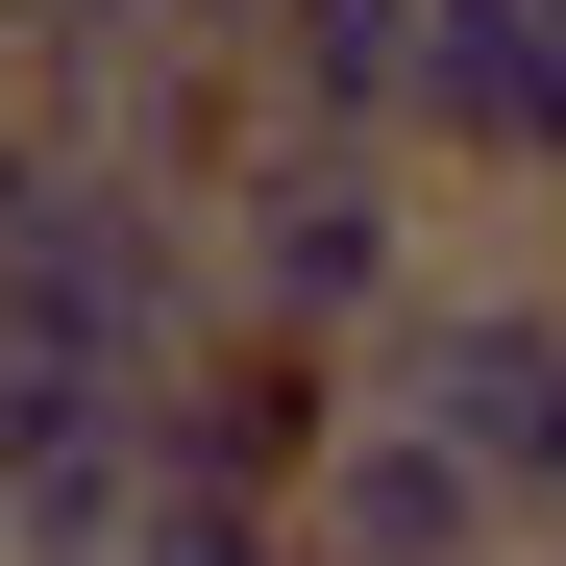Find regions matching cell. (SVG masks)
<instances>
[{
  "label": "cell",
  "instance_id": "6da1fadb",
  "mask_svg": "<svg viewBox=\"0 0 566 566\" xmlns=\"http://www.w3.org/2000/svg\"><path fill=\"white\" fill-rule=\"evenodd\" d=\"M419 172L395 148H321V124H247L222 172H198V321L222 345H296V369H345L369 321L419 296Z\"/></svg>",
  "mask_w": 566,
  "mask_h": 566
},
{
  "label": "cell",
  "instance_id": "7a4b0ae2",
  "mask_svg": "<svg viewBox=\"0 0 566 566\" xmlns=\"http://www.w3.org/2000/svg\"><path fill=\"white\" fill-rule=\"evenodd\" d=\"M345 419H419L517 566H566V271H419L345 345Z\"/></svg>",
  "mask_w": 566,
  "mask_h": 566
},
{
  "label": "cell",
  "instance_id": "3957f363",
  "mask_svg": "<svg viewBox=\"0 0 566 566\" xmlns=\"http://www.w3.org/2000/svg\"><path fill=\"white\" fill-rule=\"evenodd\" d=\"M198 345V198H148V172H25V222H0V369H148Z\"/></svg>",
  "mask_w": 566,
  "mask_h": 566
},
{
  "label": "cell",
  "instance_id": "277c9868",
  "mask_svg": "<svg viewBox=\"0 0 566 566\" xmlns=\"http://www.w3.org/2000/svg\"><path fill=\"white\" fill-rule=\"evenodd\" d=\"M395 172L419 198H566V0H419Z\"/></svg>",
  "mask_w": 566,
  "mask_h": 566
},
{
  "label": "cell",
  "instance_id": "5b68a950",
  "mask_svg": "<svg viewBox=\"0 0 566 566\" xmlns=\"http://www.w3.org/2000/svg\"><path fill=\"white\" fill-rule=\"evenodd\" d=\"M124 419H148V493H247V517H296V468H321V419H345V369L222 345V321H198V345H172Z\"/></svg>",
  "mask_w": 566,
  "mask_h": 566
},
{
  "label": "cell",
  "instance_id": "8992f818",
  "mask_svg": "<svg viewBox=\"0 0 566 566\" xmlns=\"http://www.w3.org/2000/svg\"><path fill=\"white\" fill-rule=\"evenodd\" d=\"M247 124H321V148H395V74H419V0H271L222 50Z\"/></svg>",
  "mask_w": 566,
  "mask_h": 566
},
{
  "label": "cell",
  "instance_id": "52a82bcc",
  "mask_svg": "<svg viewBox=\"0 0 566 566\" xmlns=\"http://www.w3.org/2000/svg\"><path fill=\"white\" fill-rule=\"evenodd\" d=\"M99 566H296V517H247V493H148Z\"/></svg>",
  "mask_w": 566,
  "mask_h": 566
},
{
  "label": "cell",
  "instance_id": "ba28073f",
  "mask_svg": "<svg viewBox=\"0 0 566 566\" xmlns=\"http://www.w3.org/2000/svg\"><path fill=\"white\" fill-rule=\"evenodd\" d=\"M124 25H172V50H247V25H271V0H124Z\"/></svg>",
  "mask_w": 566,
  "mask_h": 566
},
{
  "label": "cell",
  "instance_id": "9c48e42d",
  "mask_svg": "<svg viewBox=\"0 0 566 566\" xmlns=\"http://www.w3.org/2000/svg\"><path fill=\"white\" fill-rule=\"evenodd\" d=\"M74 25H99V0H0V74H25V50H74Z\"/></svg>",
  "mask_w": 566,
  "mask_h": 566
},
{
  "label": "cell",
  "instance_id": "30bf717a",
  "mask_svg": "<svg viewBox=\"0 0 566 566\" xmlns=\"http://www.w3.org/2000/svg\"><path fill=\"white\" fill-rule=\"evenodd\" d=\"M25 172H50V148H25V99H0V222H25Z\"/></svg>",
  "mask_w": 566,
  "mask_h": 566
}]
</instances>
